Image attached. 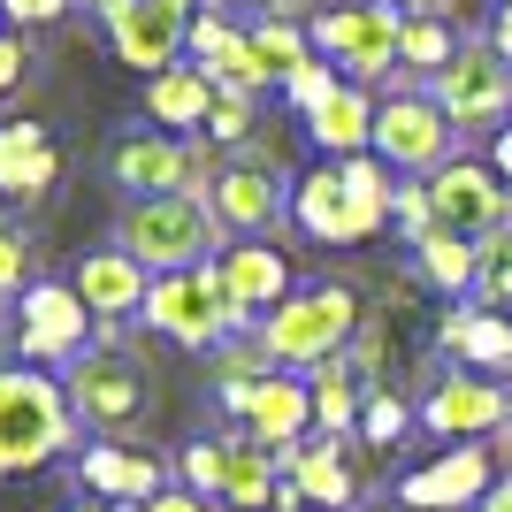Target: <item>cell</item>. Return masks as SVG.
<instances>
[{
	"mask_svg": "<svg viewBox=\"0 0 512 512\" xmlns=\"http://www.w3.org/2000/svg\"><path fill=\"white\" fill-rule=\"evenodd\" d=\"M291 222H299L314 245H360V237L383 230V214H367L360 199L344 192L337 161H321V169H306L299 184H291Z\"/></svg>",
	"mask_w": 512,
	"mask_h": 512,
	"instance_id": "obj_14",
	"label": "cell"
},
{
	"mask_svg": "<svg viewBox=\"0 0 512 512\" xmlns=\"http://www.w3.org/2000/svg\"><path fill=\"white\" fill-rule=\"evenodd\" d=\"M245 39H253L260 69H268L276 85H291V77H299V69L314 62V39H306V23H291V16H260L253 31H245Z\"/></svg>",
	"mask_w": 512,
	"mask_h": 512,
	"instance_id": "obj_28",
	"label": "cell"
},
{
	"mask_svg": "<svg viewBox=\"0 0 512 512\" xmlns=\"http://www.w3.org/2000/svg\"><path fill=\"white\" fill-rule=\"evenodd\" d=\"M192 16H199V0H123V8L107 16V46H115L130 69L161 77V69L184 62V46H192Z\"/></svg>",
	"mask_w": 512,
	"mask_h": 512,
	"instance_id": "obj_11",
	"label": "cell"
},
{
	"mask_svg": "<svg viewBox=\"0 0 512 512\" xmlns=\"http://www.w3.org/2000/svg\"><path fill=\"white\" fill-rule=\"evenodd\" d=\"M337 85H352V77H344L337 62H321V54H314V62H306V69H299V77H291V85H283V92H291V107H299V115H314V107L329 100V92H337Z\"/></svg>",
	"mask_w": 512,
	"mask_h": 512,
	"instance_id": "obj_34",
	"label": "cell"
},
{
	"mask_svg": "<svg viewBox=\"0 0 512 512\" xmlns=\"http://www.w3.org/2000/svg\"><path fill=\"white\" fill-rule=\"evenodd\" d=\"M436 352H451L459 367L505 383V375H512V314H490V306H474V299L451 306V314L436 321Z\"/></svg>",
	"mask_w": 512,
	"mask_h": 512,
	"instance_id": "obj_18",
	"label": "cell"
},
{
	"mask_svg": "<svg viewBox=\"0 0 512 512\" xmlns=\"http://www.w3.org/2000/svg\"><path fill=\"white\" fill-rule=\"evenodd\" d=\"M375 107L383 100H367V85H337L306 115V130H314V146L329 161H360V153H375Z\"/></svg>",
	"mask_w": 512,
	"mask_h": 512,
	"instance_id": "obj_22",
	"label": "cell"
},
{
	"mask_svg": "<svg viewBox=\"0 0 512 512\" xmlns=\"http://www.w3.org/2000/svg\"><path fill=\"white\" fill-rule=\"evenodd\" d=\"M222 214L192 192H161V199H130L123 222H115V245L130 260H146L153 276H176V268H207L222 253Z\"/></svg>",
	"mask_w": 512,
	"mask_h": 512,
	"instance_id": "obj_2",
	"label": "cell"
},
{
	"mask_svg": "<svg viewBox=\"0 0 512 512\" xmlns=\"http://www.w3.org/2000/svg\"><path fill=\"white\" fill-rule=\"evenodd\" d=\"M146 329H161L169 344H184V352H222L230 337H253V321L230 306V291H222V276L207 268H176V276H153L146 291Z\"/></svg>",
	"mask_w": 512,
	"mask_h": 512,
	"instance_id": "obj_4",
	"label": "cell"
},
{
	"mask_svg": "<svg viewBox=\"0 0 512 512\" xmlns=\"http://www.w3.org/2000/svg\"><path fill=\"white\" fill-rule=\"evenodd\" d=\"M390 222L421 245L428 230H436V207H428V184H398V199H390Z\"/></svg>",
	"mask_w": 512,
	"mask_h": 512,
	"instance_id": "obj_36",
	"label": "cell"
},
{
	"mask_svg": "<svg viewBox=\"0 0 512 512\" xmlns=\"http://www.w3.org/2000/svg\"><path fill=\"white\" fill-rule=\"evenodd\" d=\"M474 306L512 314V230L482 237V276H474Z\"/></svg>",
	"mask_w": 512,
	"mask_h": 512,
	"instance_id": "obj_30",
	"label": "cell"
},
{
	"mask_svg": "<svg viewBox=\"0 0 512 512\" xmlns=\"http://www.w3.org/2000/svg\"><path fill=\"white\" fill-rule=\"evenodd\" d=\"M291 8H314V0H283V16H291Z\"/></svg>",
	"mask_w": 512,
	"mask_h": 512,
	"instance_id": "obj_49",
	"label": "cell"
},
{
	"mask_svg": "<svg viewBox=\"0 0 512 512\" xmlns=\"http://www.w3.org/2000/svg\"><path fill=\"white\" fill-rule=\"evenodd\" d=\"M62 176V153L39 123H0V199H46Z\"/></svg>",
	"mask_w": 512,
	"mask_h": 512,
	"instance_id": "obj_23",
	"label": "cell"
},
{
	"mask_svg": "<svg viewBox=\"0 0 512 512\" xmlns=\"http://www.w3.org/2000/svg\"><path fill=\"white\" fill-rule=\"evenodd\" d=\"M62 390H69V413H77V428H100V436H130V428L146 421V406H153L146 367L123 360L115 344H85V352L69 360Z\"/></svg>",
	"mask_w": 512,
	"mask_h": 512,
	"instance_id": "obj_5",
	"label": "cell"
},
{
	"mask_svg": "<svg viewBox=\"0 0 512 512\" xmlns=\"http://www.w3.org/2000/svg\"><path fill=\"white\" fill-rule=\"evenodd\" d=\"M451 54H459V39H451V23H444V16H406L398 69H413V77H436V69H451Z\"/></svg>",
	"mask_w": 512,
	"mask_h": 512,
	"instance_id": "obj_29",
	"label": "cell"
},
{
	"mask_svg": "<svg viewBox=\"0 0 512 512\" xmlns=\"http://www.w3.org/2000/svg\"><path fill=\"white\" fill-rule=\"evenodd\" d=\"M421 421L444 436V444H467V436H490V428H512V390L497 375H474L459 367L451 383H436L421 398Z\"/></svg>",
	"mask_w": 512,
	"mask_h": 512,
	"instance_id": "obj_13",
	"label": "cell"
},
{
	"mask_svg": "<svg viewBox=\"0 0 512 512\" xmlns=\"http://www.w3.org/2000/svg\"><path fill=\"white\" fill-rule=\"evenodd\" d=\"M199 138H207V146H245V138H253V100H237V92H222Z\"/></svg>",
	"mask_w": 512,
	"mask_h": 512,
	"instance_id": "obj_35",
	"label": "cell"
},
{
	"mask_svg": "<svg viewBox=\"0 0 512 512\" xmlns=\"http://www.w3.org/2000/svg\"><path fill=\"white\" fill-rule=\"evenodd\" d=\"M77 299L92 306V321L100 329H115V321H130V314H146V291H153V268L146 260H130L123 245H100V253H85L77 260Z\"/></svg>",
	"mask_w": 512,
	"mask_h": 512,
	"instance_id": "obj_17",
	"label": "cell"
},
{
	"mask_svg": "<svg viewBox=\"0 0 512 512\" xmlns=\"http://www.w3.org/2000/svg\"><path fill=\"white\" fill-rule=\"evenodd\" d=\"M390 512H406V505H390Z\"/></svg>",
	"mask_w": 512,
	"mask_h": 512,
	"instance_id": "obj_50",
	"label": "cell"
},
{
	"mask_svg": "<svg viewBox=\"0 0 512 512\" xmlns=\"http://www.w3.org/2000/svg\"><path fill=\"white\" fill-rule=\"evenodd\" d=\"M276 467L306 490V512H352V497H360L337 444H291V451H276Z\"/></svg>",
	"mask_w": 512,
	"mask_h": 512,
	"instance_id": "obj_24",
	"label": "cell"
},
{
	"mask_svg": "<svg viewBox=\"0 0 512 512\" xmlns=\"http://www.w3.org/2000/svg\"><path fill=\"white\" fill-rule=\"evenodd\" d=\"M490 46H497V54H505V62H512V0H505V8H497V23H490Z\"/></svg>",
	"mask_w": 512,
	"mask_h": 512,
	"instance_id": "obj_42",
	"label": "cell"
},
{
	"mask_svg": "<svg viewBox=\"0 0 512 512\" xmlns=\"http://www.w3.org/2000/svg\"><path fill=\"white\" fill-rule=\"evenodd\" d=\"M413 260H421V276L436 283V291H451V299H474L482 245H467V237H451V230H428L421 245H413Z\"/></svg>",
	"mask_w": 512,
	"mask_h": 512,
	"instance_id": "obj_26",
	"label": "cell"
},
{
	"mask_svg": "<svg viewBox=\"0 0 512 512\" xmlns=\"http://www.w3.org/2000/svg\"><path fill=\"white\" fill-rule=\"evenodd\" d=\"M428 100L451 115V130H505V115H512V62L490 39H459L451 69L428 77Z\"/></svg>",
	"mask_w": 512,
	"mask_h": 512,
	"instance_id": "obj_7",
	"label": "cell"
},
{
	"mask_svg": "<svg viewBox=\"0 0 512 512\" xmlns=\"http://www.w3.org/2000/svg\"><path fill=\"white\" fill-rule=\"evenodd\" d=\"M306 390H314V428L337 444V436H360V413H367V398H375V383H367L352 360H329V367H314L306 375Z\"/></svg>",
	"mask_w": 512,
	"mask_h": 512,
	"instance_id": "obj_25",
	"label": "cell"
},
{
	"mask_svg": "<svg viewBox=\"0 0 512 512\" xmlns=\"http://www.w3.org/2000/svg\"><path fill=\"white\" fill-rule=\"evenodd\" d=\"M138 512H207V497H199V490H184V482H176V490L146 497V505H138Z\"/></svg>",
	"mask_w": 512,
	"mask_h": 512,
	"instance_id": "obj_39",
	"label": "cell"
},
{
	"mask_svg": "<svg viewBox=\"0 0 512 512\" xmlns=\"http://www.w3.org/2000/svg\"><path fill=\"white\" fill-rule=\"evenodd\" d=\"M214 276H222V291H230V306L260 329V314H276L283 299H291V260L276 253V245H260V237H237V245H222L214 253Z\"/></svg>",
	"mask_w": 512,
	"mask_h": 512,
	"instance_id": "obj_15",
	"label": "cell"
},
{
	"mask_svg": "<svg viewBox=\"0 0 512 512\" xmlns=\"http://www.w3.org/2000/svg\"><path fill=\"white\" fill-rule=\"evenodd\" d=\"M428 207H436V230L467 237V245L512 230V184L490 161H444V169L428 176Z\"/></svg>",
	"mask_w": 512,
	"mask_h": 512,
	"instance_id": "obj_9",
	"label": "cell"
},
{
	"mask_svg": "<svg viewBox=\"0 0 512 512\" xmlns=\"http://www.w3.org/2000/svg\"><path fill=\"white\" fill-rule=\"evenodd\" d=\"M77 0H0V16H16V23H62Z\"/></svg>",
	"mask_w": 512,
	"mask_h": 512,
	"instance_id": "obj_38",
	"label": "cell"
},
{
	"mask_svg": "<svg viewBox=\"0 0 512 512\" xmlns=\"http://www.w3.org/2000/svg\"><path fill=\"white\" fill-rule=\"evenodd\" d=\"M85 329H100V321H92V306L77 299V283H31L16 299V360L69 367L85 352Z\"/></svg>",
	"mask_w": 512,
	"mask_h": 512,
	"instance_id": "obj_10",
	"label": "cell"
},
{
	"mask_svg": "<svg viewBox=\"0 0 512 512\" xmlns=\"http://www.w3.org/2000/svg\"><path fill=\"white\" fill-rule=\"evenodd\" d=\"M237 46H245V31H237L230 16H192V46H184V54H192V62L207 69V77H214L222 62H230Z\"/></svg>",
	"mask_w": 512,
	"mask_h": 512,
	"instance_id": "obj_32",
	"label": "cell"
},
{
	"mask_svg": "<svg viewBox=\"0 0 512 512\" xmlns=\"http://www.w3.org/2000/svg\"><path fill=\"white\" fill-rule=\"evenodd\" d=\"M214 8H253V16H283V0H214Z\"/></svg>",
	"mask_w": 512,
	"mask_h": 512,
	"instance_id": "obj_46",
	"label": "cell"
},
{
	"mask_svg": "<svg viewBox=\"0 0 512 512\" xmlns=\"http://www.w3.org/2000/svg\"><path fill=\"white\" fill-rule=\"evenodd\" d=\"M474 512H512V474H497V482H490V497H482Z\"/></svg>",
	"mask_w": 512,
	"mask_h": 512,
	"instance_id": "obj_43",
	"label": "cell"
},
{
	"mask_svg": "<svg viewBox=\"0 0 512 512\" xmlns=\"http://www.w3.org/2000/svg\"><path fill=\"white\" fill-rule=\"evenodd\" d=\"M276 482H283V467H276V451L268 444H253V436H230V482H222V505H276Z\"/></svg>",
	"mask_w": 512,
	"mask_h": 512,
	"instance_id": "obj_27",
	"label": "cell"
},
{
	"mask_svg": "<svg viewBox=\"0 0 512 512\" xmlns=\"http://www.w3.org/2000/svg\"><path fill=\"white\" fill-rule=\"evenodd\" d=\"M222 482H230V436L184 444V490H199L207 505H222Z\"/></svg>",
	"mask_w": 512,
	"mask_h": 512,
	"instance_id": "obj_31",
	"label": "cell"
},
{
	"mask_svg": "<svg viewBox=\"0 0 512 512\" xmlns=\"http://www.w3.org/2000/svg\"><path fill=\"white\" fill-rule=\"evenodd\" d=\"M306 39H314L321 62H337L352 85H375L398 69V39H406V16L383 8V0H344V8H321L306 23Z\"/></svg>",
	"mask_w": 512,
	"mask_h": 512,
	"instance_id": "obj_6",
	"label": "cell"
},
{
	"mask_svg": "<svg viewBox=\"0 0 512 512\" xmlns=\"http://www.w3.org/2000/svg\"><path fill=\"white\" fill-rule=\"evenodd\" d=\"M85 8H100V23H107V16H115V8H123V0H85Z\"/></svg>",
	"mask_w": 512,
	"mask_h": 512,
	"instance_id": "obj_48",
	"label": "cell"
},
{
	"mask_svg": "<svg viewBox=\"0 0 512 512\" xmlns=\"http://www.w3.org/2000/svg\"><path fill=\"white\" fill-rule=\"evenodd\" d=\"M69 512H138V505H107V497H100V505H85V497H77Z\"/></svg>",
	"mask_w": 512,
	"mask_h": 512,
	"instance_id": "obj_47",
	"label": "cell"
},
{
	"mask_svg": "<svg viewBox=\"0 0 512 512\" xmlns=\"http://www.w3.org/2000/svg\"><path fill=\"white\" fill-rule=\"evenodd\" d=\"M31 291V245L23 230H0V299H23Z\"/></svg>",
	"mask_w": 512,
	"mask_h": 512,
	"instance_id": "obj_37",
	"label": "cell"
},
{
	"mask_svg": "<svg viewBox=\"0 0 512 512\" xmlns=\"http://www.w3.org/2000/svg\"><path fill=\"white\" fill-rule=\"evenodd\" d=\"M77 444V413H69L62 375L31 360L0 367V474H39Z\"/></svg>",
	"mask_w": 512,
	"mask_h": 512,
	"instance_id": "obj_1",
	"label": "cell"
},
{
	"mask_svg": "<svg viewBox=\"0 0 512 512\" xmlns=\"http://www.w3.org/2000/svg\"><path fill=\"white\" fill-rule=\"evenodd\" d=\"M214 100H222V92H214V77L199 62H176V69H161V77H146V115L169 130V138H199Z\"/></svg>",
	"mask_w": 512,
	"mask_h": 512,
	"instance_id": "obj_21",
	"label": "cell"
},
{
	"mask_svg": "<svg viewBox=\"0 0 512 512\" xmlns=\"http://www.w3.org/2000/svg\"><path fill=\"white\" fill-rule=\"evenodd\" d=\"M276 512H306V490H299V482H291V474H283V482H276Z\"/></svg>",
	"mask_w": 512,
	"mask_h": 512,
	"instance_id": "obj_44",
	"label": "cell"
},
{
	"mask_svg": "<svg viewBox=\"0 0 512 512\" xmlns=\"http://www.w3.org/2000/svg\"><path fill=\"white\" fill-rule=\"evenodd\" d=\"M497 482V459L482 444H451L444 459H428L398 482V505L406 512H474Z\"/></svg>",
	"mask_w": 512,
	"mask_h": 512,
	"instance_id": "obj_12",
	"label": "cell"
},
{
	"mask_svg": "<svg viewBox=\"0 0 512 512\" xmlns=\"http://www.w3.org/2000/svg\"><path fill=\"white\" fill-rule=\"evenodd\" d=\"M23 62H31V54H23V39H8V31H0V92L23 85Z\"/></svg>",
	"mask_w": 512,
	"mask_h": 512,
	"instance_id": "obj_40",
	"label": "cell"
},
{
	"mask_svg": "<svg viewBox=\"0 0 512 512\" xmlns=\"http://www.w3.org/2000/svg\"><path fill=\"white\" fill-rule=\"evenodd\" d=\"M490 169H497V176H505V184H512V123H505V130H497V138H490Z\"/></svg>",
	"mask_w": 512,
	"mask_h": 512,
	"instance_id": "obj_41",
	"label": "cell"
},
{
	"mask_svg": "<svg viewBox=\"0 0 512 512\" xmlns=\"http://www.w3.org/2000/svg\"><path fill=\"white\" fill-rule=\"evenodd\" d=\"M306 428H314V390H306V375L276 367L253 390V406H245V436L268 451H291V444H306Z\"/></svg>",
	"mask_w": 512,
	"mask_h": 512,
	"instance_id": "obj_19",
	"label": "cell"
},
{
	"mask_svg": "<svg viewBox=\"0 0 512 512\" xmlns=\"http://www.w3.org/2000/svg\"><path fill=\"white\" fill-rule=\"evenodd\" d=\"M207 207L222 214V230L260 237V230H276L283 214H291V192H283V176L268 169V161H230V169L214 176Z\"/></svg>",
	"mask_w": 512,
	"mask_h": 512,
	"instance_id": "obj_16",
	"label": "cell"
},
{
	"mask_svg": "<svg viewBox=\"0 0 512 512\" xmlns=\"http://www.w3.org/2000/svg\"><path fill=\"white\" fill-rule=\"evenodd\" d=\"M406 398H398V390H375V398H367V413H360V444H375V451H390L398 444V436H406Z\"/></svg>",
	"mask_w": 512,
	"mask_h": 512,
	"instance_id": "obj_33",
	"label": "cell"
},
{
	"mask_svg": "<svg viewBox=\"0 0 512 512\" xmlns=\"http://www.w3.org/2000/svg\"><path fill=\"white\" fill-rule=\"evenodd\" d=\"M383 8H398V16H444V0H383Z\"/></svg>",
	"mask_w": 512,
	"mask_h": 512,
	"instance_id": "obj_45",
	"label": "cell"
},
{
	"mask_svg": "<svg viewBox=\"0 0 512 512\" xmlns=\"http://www.w3.org/2000/svg\"><path fill=\"white\" fill-rule=\"evenodd\" d=\"M451 115L428 92H390L383 107H375V153H383V169H406V176H436L444 161H459L451 153Z\"/></svg>",
	"mask_w": 512,
	"mask_h": 512,
	"instance_id": "obj_8",
	"label": "cell"
},
{
	"mask_svg": "<svg viewBox=\"0 0 512 512\" xmlns=\"http://www.w3.org/2000/svg\"><path fill=\"white\" fill-rule=\"evenodd\" d=\"M77 490L107 497V505H146V497H161L169 482H161V459H153V451H130V444H92L85 459H77Z\"/></svg>",
	"mask_w": 512,
	"mask_h": 512,
	"instance_id": "obj_20",
	"label": "cell"
},
{
	"mask_svg": "<svg viewBox=\"0 0 512 512\" xmlns=\"http://www.w3.org/2000/svg\"><path fill=\"white\" fill-rule=\"evenodd\" d=\"M253 337H260V352H268L276 367L314 375V367H329V360H344V352H352V337H360V299H352L344 283L291 291V299L260 321Z\"/></svg>",
	"mask_w": 512,
	"mask_h": 512,
	"instance_id": "obj_3",
	"label": "cell"
}]
</instances>
